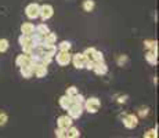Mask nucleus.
<instances>
[{
	"mask_svg": "<svg viewBox=\"0 0 159 138\" xmlns=\"http://www.w3.org/2000/svg\"><path fill=\"white\" fill-rule=\"evenodd\" d=\"M148 113H149V108H148V106H140V108H139V116H137V118H143V119H144L145 116H148Z\"/></svg>",
	"mask_w": 159,
	"mask_h": 138,
	"instance_id": "obj_27",
	"label": "nucleus"
},
{
	"mask_svg": "<svg viewBox=\"0 0 159 138\" xmlns=\"http://www.w3.org/2000/svg\"><path fill=\"white\" fill-rule=\"evenodd\" d=\"M32 68H33V75L36 76L38 79H43L47 76L48 70H47V66L44 64L39 62V64H32Z\"/></svg>",
	"mask_w": 159,
	"mask_h": 138,
	"instance_id": "obj_8",
	"label": "nucleus"
},
{
	"mask_svg": "<svg viewBox=\"0 0 159 138\" xmlns=\"http://www.w3.org/2000/svg\"><path fill=\"white\" fill-rule=\"evenodd\" d=\"M157 137H158V127L147 130L144 133V138H157Z\"/></svg>",
	"mask_w": 159,
	"mask_h": 138,
	"instance_id": "obj_25",
	"label": "nucleus"
},
{
	"mask_svg": "<svg viewBox=\"0 0 159 138\" xmlns=\"http://www.w3.org/2000/svg\"><path fill=\"white\" fill-rule=\"evenodd\" d=\"M126 62H127V55H125V54L118 55V58H116V64H118L119 66H125Z\"/></svg>",
	"mask_w": 159,
	"mask_h": 138,
	"instance_id": "obj_26",
	"label": "nucleus"
},
{
	"mask_svg": "<svg viewBox=\"0 0 159 138\" xmlns=\"http://www.w3.org/2000/svg\"><path fill=\"white\" fill-rule=\"evenodd\" d=\"M21 33L26 36H30L32 33H35V25L32 22H24L21 25Z\"/></svg>",
	"mask_w": 159,
	"mask_h": 138,
	"instance_id": "obj_14",
	"label": "nucleus"
},
{
	"mask_svg": "<svg viewBox=\"0 0 159 138\" xmlns=\"http://www.w3.org/2000/svg\"><path fill=\"white\" fill-rule=\"evenodd\" d=\"M56 137H58V138H66V128L57 127L56 128Z\"/></svg>",
	"mask_w": 159,
	"mask_h": 138,
	"instance_id": "obj_30",
	"label": "nucleus"
},
{
	"mask_svg": "<svg viewBox=\"0 0 159 138\" xmlns=\"http://www.w3.org/2000/svg\"><path fill=\"white\" fill-rule=\"evenodd\" d=\"M122 122H123V126L126 128L133 130V128H136L137 124H139V118H137V115H134V113H127V115L123 116Z\"/></svg>",
	"mask_w": 159,
	"mask_h": 138,
	"instance_id": "obj_6",
	"label": "nucleus"
},
{
	"mask_svg": "<svg viewBox=\"0 0 159 138\" xmlns=\"http://www.w3.org/2000/svg\"><path fill=\"white\" fill-rule=\"evenodd\" d=\"M58 104H60V106H61V108L66 110V109L69 108V105H71V104H72V98L65 94V96L60 97V100H58Z\"/></svg>",
	"mask_w": 159,
	"mask_h": 138,
	"instance_id": "obj_15",
	"label": "nucleus"
},
{
	"mask_svg": "<svg viewBox=\"0 0 159 138\" xmlns=\"http://www.w3.org/2000/svg\"><path fill=\"white\" fill-rule=\"evenodd\" d=\"M18 43H20L21 48H22V53H26V54H30L35 48V46L32 44V40H30V36H26V35H22L18 38Z\"/></svg>",
	"mask_w": 159,
	"mask_h": 138,
	"instance_id": "obj_2",
	"label": "nucleus"
},
{
	"mask_svg": "<svg viewBox=\"0 0 159 138\" xmlns=\"http://www.w3.org/2000/svg\"><path fill=\"white\" fill-rule=\"evenodd\" d=\"M39 7L40 4L38 3H29L25 7V15L29 18V20H38L39 18Z\"/></svg>",
	"mask_w": 159,
	"mask_h": 138,
	"instance_id": "obj_7",
	"label": "nucleus"
},
{
	"mask_svg": "<svg viewBox=\"0 0 159 138\" xmlns=\"http://www.w3.org/2000/svg\"><path fill=\"white\" fill-rule=\"evenodd\" d=\"M43 43L44 44H57V33L48 32L47 35H44Z\"/></svg>",
	"mask_w": 159,
	"mask_h": 138,
	"instance_id": "obj_17",
	"label": "nucleus"
},
{
	"mask_svg": "<svg viewBox=\"0 0 159 138\" xmlns=\"http://www.w3.org/2000/svg\"><path fill=\"white\" fill-rule=\"evenodd\" d=\"M35 32L40 33V35H47L48 32H50V29H48V26L46 25V24H39L38 26H35Z\"/></svg>",
	"mask_w": 159,
	"mask_h": 138,
	"instance_id": "obj_21",
	"label": "nucleus"
},
{
	"mask_svg": "<svg viewBox=\"0 0 159 138\" xmlns=\"http://www.w3.org/2000/svg\"><path fill=\"white\" fill-rule=\"evenodd\" d=\"M20 73L24 79H30L33 76V68H32V64L29 65H24L20 68Z\"/></svg>",
	"mask_w": 159,
	"mask_h": 138,
	"instance_id": "obj_13",
	"label": "nucleus"
},
{
	"mask_svg": "<svg viewBox=\"0 0 159 138\" xmlns=\"http://www.w3.org/2000/svg\"><path fill=\"white\" fill-rule=\"evenodd\" d=\"M43 38H44V36L40 35V33H38V32L32 33V35H30V40H32V44L35 46V47H38V46H42V44H43Z\"/></svg>",
	"mask_w": 159,
	"mask_h": 138,
	"instance_id": "obj_16",
	"label": "nucleus"
},
{
	"mask_svg": "<svg viewBox=\"0 0 159 138\" xmlns=\"http://www.w3.org/2000/svg\"><path fill=\"white\" fill-rule=\"evenodd\" d=\"M145 61L149 64V65H154L155 66L158 64V55L154 54L151 50H148V51H147V54H145Z\"/></svg>",
	"mask_w": 159,
	"mask_h": 138,
	"instance_id": "obj_18",
	"label": "nucleus"
},
{
	"mask_svg": "<svg viewBox=\"0 0 159 138\" xmlns=\"http://www.w3.org/2000/svg\"><path fill=\"white\" fill-rule=\"evenodd\" d=\"M54 58H56L57 64L60 66H68L69 64H71L72 54L69 53V51H61V50H58V53H56Z\"/></svg>",
	"mask_w": 159,
	"mask_h": 138,
	"instance_id": "obj_4",
	"label": "nucleus"
},
{
	"mask_svg": "<svg viewBox=\"0 0 159 138\" xmlns=\"http://www.w3.org/2000/svg\"><path fill=\"white\" fill-rule=\"evenodd\" d=\"M94 7H96L94 0H83V3H82V8H83V11H86V13H91V11L94 10Z\"/></svg>",
	"mask_w": 159,
	"mask_h": 138,
	"instance_id": "obj_20",
	"label": "nucleus"
},
{
	"mask_svg": "<svg viewBox=\"0 0 159 138\" xmlns=\"http://www.w3.org/2000/svg\"><path fill=\"white\" fill-rule=\"evenodd\" d=\"M84 100H86V98H84L83 96H82L80 93H78V94H76V96H73V97H72V102L82 104V105H83V104H84Z\"/></svg>",
	"mask_w": 159,
	"mask_h": 138,
	"instance_id": "obj_29",
	"label": "nucleus"
},
{
	"mask_svg": "<svg viewBox=\"0 0 159 138\" xmlns=\"http://www.w3.org/2000/svg\"><path fill=\"white\" fill-rule=\"evenodd\" d=\"M29 64H30V55L26 53H21L15 58V65H17L18 68H21V66H24V65H29Z\"/></svg>",
	"mask_w": 159,
	"mask_h": 138,
	"instance_id": "obj_11",
	"label": "nucleus"
},
{
	"mask_svg": "<svg viewBox=\"0 0 159 138\" xmlns=\"http://www.w3.org/2000/svg\"><path fill=\"white\" fill-rule=\"evenodd\" d=\"M91 60L94 61V62H101V61H104V54L101 53L100 50H94V53L93 55H91Z\"/></svg>",
	"mask_w": 159,
	"mask_h": 138,
	"instance_id": "obj_23",
	"label": "nucleus"
},
{
	"mask_svg": "<svg viewBox=\"0 0 159 138\" xmlns=\"http://www.w3.org/2000/svg\"><path fill=\"white\" fill-rule=\"evenodd\" d=\"M66 110H68V116H69V118H72L73 120H76V119L82 118V115H83V112H84V108H83V105H82V104L72 102Z\"/></svg>",
	"mask_w": 159,
	"mask_h": 138,
	"instance_id": "obj_3",
	"label": "nucleus"
},
{
	"mask_svg": "<svg viewBox=\"0 0 159 138\" xmlns=\"http://www.w3.org/2000/svg\"><path fill=\"white\" fill-rule=\"evenodd\" d=\"M71 48H72V44L68 40H62L58 44V50H61V51H71Z\"/></svg>",
	"mask_w": 159,
	"mask_h": 138,
	"instance_id": "obj_22",
	"label": "nucleus"
},
{
	"mask_svg": "<svg viewBox=\"0 0 159 138\" xmlns=\"http://www.w3.org/2000/svg\"><path fill=\"white\" fill-rule=\"evenodd\" d=\"M79 91H78V88L75 87V86H71V87H68L66 88V91H65V94L66 96H69V97H73V96H76V94H78Z\"/></svg>",
	"mask_w": 159,
	"mask_h": 138,
	"instance_id": "obj_31",
	"label": "nucleus"
},
{
	"mask_svg": "<svg viewBox=\"0 0 159 138\" xmlns=\"http://www.w3.org/2000/svg\"><path fill=\"white\" fill-rule=\"evenodd\" d=\"M154 83H155V84H158V78H157V76L154 78Z\"/></svg>",
	"mask_w": 159,
	"mask_h": 138,
	"instance_id": "obj_34",
	"label": "nucleus"
},
{
	"mask_svg": "<svg viewBox=\"0 0 159 138\" xmlns=\"http://www.w3.org/2000/svg\"><path fill=\"white\" fill-rule=\"evenodd\" d=\"M94 50H96V48H94V47H89V48H86V50L83 51L84 58H86V60H91V55H93Z\"/></svg>",
	"mask_w": 159,
	"mask_h": 138,
	"instance_id": "obj_32",
	"label": "nucleus"
},
{
	"mask_svg": "<svg viewBox=\"0 0 159 138\" xmlns=\"http://www.w3.org/2000/svg\"><path fill=\"white\" fill-rule=\"evenodd\" d=\"M71 62L73 64V66L76 69H83L84 65H86V58H84L83 53H76V54H72Z\"/></svg>",
	"mask_w": 159,
	"mask_h": 138,
	"instance_id": "obj_9",
	"label": "nucleus"
},
{
	"mask_svg": "<svg viewBox=\"0 0 159 138\" xmlns=\"http://www.w3.org/2000/svg\"><path fill=\"white\" fill-rule=\"evenodd\" d=\"M10 47V42L7 39H0V53H6Z\"/></svg>",
	"mask_w": 159,
	"mask_h": 138,
	"instance_id": "obj_24",
	"label": "nucleus"
},
{
	"mask_svg": "<svg viewBox=\"0 0 159 138\" xmlns=\"http://www.w3.org/2000/svg\"><path fill=\"white\" fill-rule=\"evenodd\" d=\"M53 15H54L53 6H50V4H42L40 7H39V17L42 18V21H43V22H46L47 20H50Z\"/></svg>",
	"mask_w": 159,
	"mask_h": 138,
	"instance_id": "obj_5",
	"label": "nucleus"
},
{
	"mask_svg": "<svg viewBox=\"0 0 159 138\" xmlns=\"http://www.w3.org/2000/svg\"><path fill=\"white\" fill-rule=\"evenodd\" d=\"M73 123V119L69 118L68 115H62L57 119V127H61V128H68L71 127Z\"/></svg>",
	"mask_w": 159,
	"mask_h": 138,
	"instance_id": "obj_10",
	"label": "nucleus"
},
{
	"mask_svg": "<svg viewBox=\"0 0 159 138\" xmlns=\"http://www.w3.org/2000/svg\"><path fill=\"white\" fill-rule=\"evenodd\" d=\"M79 137H80V131H79L78 127L71 126V127L66 128V138H79Z\"/></svg>",
	"mask_w": 159,
	"mask_h": 138,
	"instance_id": "obj_19",
	"label": "nucleus"
},
{
	"mask_svg": "<svg viewBox=\"0 0 159 138\" xmlns=\"http://www.w3.org/2000/svg\"><path fill=\"white\" fill-rule=\"evenodd\" d=\"M83 108L86 112L94 115V113H97L100 110V108H101V101H100V98H97V97L86 98V100H84V104H83Z\"/></svg>",
	"mask_w": 159,
	"mask_h": 138,
	"instance_id": "obj_1",
	"label": "nucleus"
},
{
	"mask_svg": "<svg viewBox=\"0 0 159 138\" xmlns=\"http://www.w3.org/2000/svg\"><path fill=\"white\" fill-rule=\"evenodd\" d=\"M8 122V116L6 112H3V110H0V127H3V126H6Z\"/></svg>",
	"mask_w": 159,
	"mask_h": 138,
	"instance_id": "obj_28",
	"label": "nucleus"
},
{
	"mask_svg": "<svg viewBox=\"0 0 159 138\" xmlns=\"http://www.w3.org/2000/svg\"><path fill=\"white\" fill-rule=\"evenodd\" d=\"M127 98H129L127 96H119L118 97V104H125L127 101Z\"/></svg>",
	"mask_w": 159,
	"mask_h": 138,
	"instance_id": "obj_33",
	"label": "nucleus"
},
{
	"mask_svg": "<svg viewBox=\"0 0 159 138\" xmlns=\"http://www.w3.org/2000/svg\"><path fill=\"white\" fill-rule=\"evenodd\" d=\"M93 72L96 73L97 76H104L108 73V65H107L104 61H101V62H96V65H94L93 68Z\"/></svg>",
	"mask_w": 159,
	"mask_h": 138,
	"instance_id": "obj_12",
	"label": "nucleus"
}]
</instances>
